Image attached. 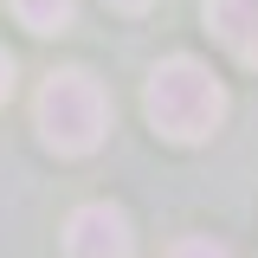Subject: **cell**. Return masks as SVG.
<instances>
[{
	"instance_id": "1",
	"label": "cell",
	"mask_w": 258,
	"mask_h": 258,
	"mask_svg": "<svg viewBox=\"0 0 258 258\" xmlns=\"http://www.w3.org/2000/svg\"><path fill=\"white\" fill-rule=\"evenodd\" d=\"M142 110H149V123L168 142H207L226 123V91H220V78L200 58H168V64L149 71Z\"/></svg>"
},
{
	"instance_id": "2",
	"label": "cell",
	"mask_w": 258,
	"mask_h": 258,
	"mask_svg": "<svg viewBox=\"0 0 258 258\" xmlns=\"http://www.w3.org/2000/svg\"><path fill=\"white\" fill-rule=\"evenodd\" d=\"M110 129V97L91 71H52L39 91V136L58 155H91Z\"/></svg>"
},
{
	"instance_id": "3",
	"label": "cell",
	"mask_w": 258,
	"mask_h": 258,
	"mask_svg": "<svg viewBox=\"0 0 258 258\" xmlns=\"http://www.w3.org/2000/svg\"><path fill=\"white\" fill-rule=\"evenodd\" d=\"M64 252L71 258H129L136 252V232H129V213L110 207V200H91L64 220Z\"/></svg>"
},
{
	"instance_id": "4",
	"label": "cell",
	"mask_w": 258,
	"mask_h": 258,
	"mask_svg": "<svg viewBox=\"0 0 258 258\" xmlns=\"http://www.w3.org/2000/svg\"><path fill=\"white\" fill-rule=\"evenodd\" d=\"M207 26L226 39L232 58L258 64V0H207Z\"/></svg>"
},
{
	"instance_id": "5",
	"label": "cell",
	"mask_w": 258,
	"mask_h": 258,
	"mask_svg": "<svg viewBox=\"0 0 258 258\" xmlns=\"http://www.w3.org/2000/svg\"><path fill=\"white\" fill-rule=\"evenodd\" d=\"M71 7L78 0H13L20 26H32V32H64L71 26Z\"/></svg>"
},
{
	"instance_id": "6",
	"label": "cell",
	"mask_w": 258,
	"mask_h": 258,
	"mask_svg": "<svg viewBox=\"0 0 258 258\" xmlns=\"http://www.w3.org/2000/svg\"><path fill=\"white\" fill-rule=\"evenodd\" d=\"M168 258H232V252H226V245H213L207 232H194V239H174V245H168Z\"/></svg>"
},
{
	"instance_id": "7",
	"label": "cell",
	"mask_w": 258,
	"mask_h": 258,
	"mask_svg": "<svg viewBox=\"0 0 258 258\" xmlns=\"http://www.w3.org/2000/svg\"><path fill=\"white\" fill-rule=\"evenodd\" d=\"M7 91H13V58L0 52V103H7Z\"/></svg>"
},
{
	"instance_id": "8",
	"label": "cell",
	"mask_w": 258,
	"mask_h": 258,
	"mask_svg": "<svg viewBox=\"0 0 258 258\" xmlns=\"http://www.w3.org/2000/svg\"><path fill=\"white\" fill-rule=\"evenodd\" d=\"M110 7H116V13H142L149 0H110Z\"/></svg>"
}]
</instances>
